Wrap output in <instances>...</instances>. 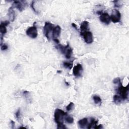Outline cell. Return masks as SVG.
Masks as SVG:
<instances>
[{
	"mask_svg": "<svg viewBox=\"0 0 129 129\" xmlns=\"http://www.w3.org/2000/svg\"><path fill=\"white\" fill-rule=\"evenodd\" d=\"M73 63H70V62H65L63 63V66L66 68H68L69 69H71L72 68V67H73Z\"/></svg>",
	"mask_w": 129,
	"mask_h": 129,
	"instance_id": "obj_21",
	"label": "cell"
},
{
	"mask_svg": "<svg viewBox=\"0 0 129 129\" xmlns=\"http://www.w3.org/2000/svg\"><path fill=\"white\" fill-rule=\"evenodd\" d=\"M54 28V27L53 24L48 22H46L45 23L43 27V32L45 37L49 40H50V33L53 31Z\"/></svg>",
	"mask_w": 129,
	"mask_h": 129,
	"instance_id": "obj_4",
	"label": "cell"
},
{
	"mask_svg": "<svg viewBox=\"0 0 129 129\" xmlns=\"http://www.w3.org/2000/svg\"><path fill=\"white\" fill-rule=\"evenodd\" d=\"M61 28L59 25H57L56 26L54 27L52 33L54 39L57 38L58 37H59L61 34Z\"/></svg>",
	"mask_w": 129,
	"mask_h": 129,
	"instance_id": "obj_13",
	"label": "cell"
},
{
	"mask_svg": "<svg viewBox=\"0 0 129 129\" xmlns=\"http://www.w3.org/2000/svg\"><path fill=\"white\" fill-rule=\"evenodd\" d=\"M58 129H67V128L66 127L65 125H64L63 123H60V124H58V127H57Z\"/></svg>",
	"mask_w": 129,
	"mask_h": 129,
	"instance_id": "obj_26",
	"label": "cell"
},
{
	"mask_svg": "<svg viewBox=\"0 0 129 129\" xmlns=\"http://www.w3.org/2000/svg\"><path fill=\"white\" fill-rule=\"evenodd\" d=\"M26 33V34L28 37L31 38H37L38 35L37 28L34 25L33 26L29 27L27 29Z\"/></svg>",
	"mask_w": 129,
	"mask_h": 129,
	"instance_id": "obj_7",
	"label": "cell"
},
{
	"mask_svg": "<svg viewBox=\"0 0 129 129\" xmlns=\"http://www.w3.org/2000/svg\"><path fill=\"white\" fill-rule=\"evenodd\" d=\"M15 116H16V118H17V120L19 121L21 120V110L19 108L18 111L15 113Z\"/></svg>",
	"mask_w": 129,
	"mask_h": 129,
	"instance_id": "obj_22",
	"label": "cell"
},
{
	"mask_svg": "<svg viewBox=\"0 0 129 129\" xmlns=\"http://www.w3.org/2000/svg\"><path fill=\"white\" fill-rule=\"evenodd\" d=\"M98 123V121L95 120L94 118H91L90 119V123L88 125L87 128L90 129L91 128H94V127L97 125Z\"/></svg>",
	"mask_w": 129,
	"mask_h": 129,
	"instance_id": "obj_16",
	"label": "cell"
},
{
	"mask_svg": "<svg viewBox=\"0 0 129 129\" xmlns=\"http://www.w3.org/2000/svg\"><path fill=\"white\" fill-rule=\"evenodd\" d=\"M74 107V104L73 102H70V104L67 106L66 107V110L68 111H72V110H73V108Z\"/></svg>",
	"mask_w": 129,
	"mask_h": 129,
	"instance_id": "obj_23",
	"label": "cell"
},
{
	"mask_svg": "<svg viewBox=\"0 0 129 129\" xmlns=\"http://www.w3.org/2000/svg\"><path fill=\"white\" fill-rule=\"evenodd\" d=\"M72 26H73V27H74V28H75L76 29L78 30V29H77V28H77V25H76L75 24H74V23H72Z\"/></svg>",
	"mask_w": 129,
	"mask_h": 129,
	"instance_id": "obj_31",
	"label": "cell"
},
{
	"mask_svg": "<svg viewBox=\"0 0 129 129\" xmlns=\"http://www.w3.org/2000/svg\"><path fill=\"white\" fill-rule=\"evenodd\" d=\"M64 120L67 123H69V124H72L74 123V118L68 115V113H67V115L65 116Z\"/></svg>",
	"mask_w": 129,
	"mask_h": 129,
	"instance_id": "obj_19",
	"label": "cell"
},
{
	"mask_svg": "<svg viewBox=\"0 0 129 129\" xmlns=\"http://www.w3.org/2000/svg\"><path fill=\"white\" fill-rule=\"evenodd\" d=\"M57 48L58 49H60L61 53L65 55L66 59H70L71 58L72 54H73V49L70 47L68 43L65 46L61 44H59Z\"/></svg>",
	"mask_w": 129,
	"mask_h": 129,
	"instance_id": "obj_1",
	"label": "cell"
},
{
	"mask_svg": "<svg viewBox=\"0 0 129 129\" xmlns=\"http://www.w3.org/2000/svg\"><path fill=\"white\" fill-rule=\"evenodd\" d=\"M123 101L122 97L118 95H115L113 97V101L116 104H119Z\"/></svg>",
	"mask_w": 129,
	"mask_h": 129,
	"instance_id": "obj_17",
	"label": "cell"
},
{
	"mask_svg": "<svg viewBox=\"0 0 129 129\" xmlns=\"http://www.w3.org/2000/svg\"><path fill=\"white\" fill-rule=\"evenodd\" d=\"M1 46L2 50H6L8 49V46L6 44H1Z\"/></svg>",
	"mask_w": 129,
	"mask_h": 129,
	"instance_id": "obj_25",
	"label": "cell"
},
{
	"mask_svg": "<svg viewBox=\"0 0 129 129\" xmlns=\"http://www.w3.org/2000/svg\"><path fill=\"white\" fill-rule=\"evenodd\" d=\"M82 72H83V67L80 64H78L76 65L73 69V73L76 77L81 76Z\"/></svg>",
	"mask_w": 129,
	"mask_h": 129,
	"instance_id": "obj_10",
	"label": "cell"
},
{
	"mask_svg": "<svg viewBox=\"0 0 129 129\" xmlns=\"http://www.w3.org/2000/svg\"><path fill=\"white\" fill-rule=\"evenodd\" d=\"M8 16L9 17V19L11 21L13 22L15 19L16 15H15V12L14 10V7L13 6L10 7L8 10Z\"/></svg>",
	"mask_w": 129,
	"mask_h": 129,
	"instance_id": "obj_12",
	"label": "cell"
},
{
	"mask_svg": "<svg viewBox=\"0 0 129 129\" xmlns=\"http://www.w3.org/2000/svg\"><path fill=\"white\" fill-rule=\"evenodd\" d=\"M89 22L86 21H84L82 22L80 26L81 32H83L86 31L89 29Z\"/></svg>",
	"mask_w": 129,
	"mask_h": 129,
	"instance_id": "obj_14",
	"label": "cell"
},
{
	"mask_svg": "<svg viewBox=\"0 0 129 129\" xmlns=\"http://www.w3.org/2000/svg\"><path fill=\"white\" fill-rule=\"evenodd\" d=\"M10 24V22L8 21H6L5 22H2L0 25V32L1 33V44H2V41H3V37L5 35V34L7 33V28L6 26H8Z\"/></svg>",
	"mask_w": 129,
	"mask_h": 129,
	"instance_id": "obj_9",
	"label": "cell"
},
{
	"mask_svg": "<svg viewBox=\"0 0 129 129\" xmlns=\"http://www.w3.org/2000/svg\"><path fill=\"white\" fill-rule=\"evenodd\" d=\"M113 83L115 84H117V85H119V84H122L121 81V79L120 78H115L114 80H113Z\"/></svg>",
	"mask_w": 129,
	"mask_h": 129,
	"instance_id": "obj_24",
	"label": "cell"
},
{
	"mask_svg": "<svg viewBox=\"0 0 129 129\" xmlns=\"http://www.w3.org/2000/svg\"><path fill=\"white\" fill-rule=\"evenodd\" d=\"M80 34L83 37L86 43L91 44L93 42V35L91 31H86L83 32H81Z\"/></svg>",
	"mask_w": 129,
	"mask_h": 129,
	"instance_id": "obj_6",
	"label": "cell"
},
{
	"mask_svg": "<svg viewBox=\"0 0 129 129\" xmlns=\"http://www.w3.org/2000/svg\"><path fill=\"white\" fill-rule=\"evenodd\" d=\"M54 42H55L56 44H59V43H60L59 40H58V38H55V39H54Z\"/></svg>",
	"mask_w": 129,
	"mask_h": 129,
	"instance_id": "obj_30",
	"label": "cell"
},
{
	"mask_svg": "<svg viewBox=\"0 0 129 129\" xmlns=\"http://www.w3.org/2000/svg\"><path fill=\"white\" fill-rule=\"evenodd\" d=\"M101 128H103L102 125H96L94 127V129H101Z\"/></svg>",
	"mask_w": 129,
	"mask_h": 129,
	"instance_id": "obj_28",
	"label": "cell"
},
{
	"mask_svg": "<svg viewBox=\"0 0 129 129\" xmlns=\"http://www.w3.org/2000/svg\"><path fill=\"white\" fill-rule=\"evenodd\" d=\"M67 112H65L62 110L60 109H56L55 111L54 114L55 122L57 123V124L63 123L65 116L67 115Z\"/></svg>",
	"mask_w": 129,
	"mask_h": 129,
	"instance_id": "obj_3",
	"label": "cell"
},
{
	"mask_svg": "<svg viewBox=\"0 0 129 129\" xmlns=\"http://www.w3.org/2000/svg\"><path fill=\"white\" fill-rule=\"evenodd\" d=\"M10 125H11V128L12 129H14V125H15V123L13 121H11V122H10Z\"/></svg>",
	"mask_w": 129,
	"mask_h": 129,
	"instance_id": "obj_29",
	"label": "cell"
},
{
	"mask_svg": "<svg viewBox=\"0 0 129 129\" xmlns=\"http://www.w3.org/2000/svg\"><path fill=\"white\" fill-rule=\"evenodd\" d=\"M88 121L87 118H84L83 119L80 120L78 122V124L80 127V128L84 129L87 125Z\"/></svg>",
	"mask_w": 129,
	"mask_h": 129,
	"instance_id": "obj_15",
	"label": "cell"
},
{
	"mask_svg": "<svg viewBox=\"0 0 129 129\" xmlns=\"http://www.w3.org/2000/svg\"><path fill=\"white\" fill-rule=\"evenodd\" d=\"M110 17L111 21L113 23H117L120 22L121 18V14L118 10L113 9Z\"/></svg>",
	"mask_w": 129,
	"mask_h": 129,
	"instance_id": "obj_5",
	"label": "cell"
},
{
	"mask_svg": "<svg viewBox=\"0 0 129 129\" xmlns=\"http://www.w3.org/2000/svg\"><path fill=\"white\" fill-rule=\"evenodd\" d=\"M93 99L94 100V102L96 104H98L100 105L101 104V99L100 96L98 95H94L93 96Z\"/></svg>",
	"mask_w": 129,
	"mask_h": 129,
	"instance_id": "obj_20",
	"label": "cell"
},
{
	"mask_svg": "<svg viewBox=\"0 0 129 129\" xmlns=\"http://www.w3.org/2000/svg\"><path fill=\"white\" fill-rule=\"evenodd\" d=\"M100 21L106 25H108L111 22V17L107 13H102L99 17Z\"/></svg>",
	"mask_w": 129,
	"mask_h": 129,
	"instance_id": "obj_11",
	"label": "cell"
},
{
	"mask_svg": "<svg viewBox=\"0 0 129 129\" xmlns=\"http://www.w3.org/2000/svg\"><path fill=\"white\" fill-rule=\"evenodd\" d=\"M34 1H33V2L31 3V7L32 9H33V10L34 11V12L35 13H37V11H36L35 9V8H34Z\"/></svg>",
	"mask_w": 129,
	"mask_h": 129,
	"instance_id": "obj_27",
	"label": "cell"
},
{
	"mask_svg": "<svg viewBox=\"0 0 129 129\" xmlns=\"http://www.w3.org/2000/svg\"><path fill=\"white\" fill-rule=\"evenodd\" d=\"M104 7L101 5H98L96 6V8H95V12L97 14L101 15L102 14L103 10H104Z\"/></svg>",
	"mask_w": 129,
	"mask_h": 129,
	"instance_id": "obj_18",
	"label": "cell"
},
{
	"mask_svg": "<svg viewBox=\"0 0 129 129\" xmlns=\"http://www.w3.org/2000/svg\"><path fill=\"white\" fill-rule=\"evenodd\" d=\"M26 5V3L25 1H14L12 6L13 7L16 8L20 12H22L24 10Z\"/></svg>",
	"mask_w": 129,
	"mask_h": 129,
	"instance_id": "obj_8",
	"label": "cell"
},
{
	"mask_svg": "<svg viewBox=\"0 0 129 129\" xmlns=\"http://www.w3.org/2000/svg\"><path fill=\"white\" fill-rule=\"evenodd\" d=\"M118 87L117 88V93L122 97L123 101L126 100L128 98V92H129V85L124 87L122 84L118 85Z\"/></svg>",
	"mask_w": 129,
	"mask_h": 129,
	"instance_id": "obj_2",
	"label": "cell"
}]
</instances>
